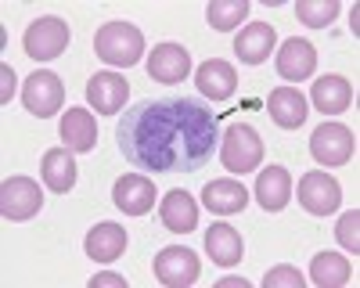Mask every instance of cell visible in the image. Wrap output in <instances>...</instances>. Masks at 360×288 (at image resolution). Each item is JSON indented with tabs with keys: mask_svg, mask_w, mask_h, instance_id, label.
<instances>
[{
	"mask_svg": "<svg viewBox=\"0 0 360 288\" xmlns=\"http://www.w3.org/2000/svg\"><path fill=\"white\" fill-rule=\"evenodd\" d=\"M115 144L137 173H198L220 144V119L202 98L162 94L137 101L115 126Z\"/></svg>",
	"mask_w": 360,
	"mask_h": 288,
	"instance_id": "cell-1",
	"label": "cell"
},
{
	"mask_svg": "<svg viewBox=\"0 0 360 288\" xmlns=\"http://www.w3.org/2000/svg\"><path fill=\"white\" fill-rule=\"evenodd\" d=\"M94 51L105 65H137L144 58V37L134 22H105L94 37Z\"/></svg>",
	"mask_w": 360,
	"mask_h": 288,
	"instance_id": "cell-2",
	"label": "cell"
},
{
	"mask_svg": "<svg viewBox=\"0 0 360 288\" xmlns=\"http://www.w3.org/2000/svg\"><path fill=\"white\" fill-rule=\"evenodd\" d=\"M220 162L227 173H252L263 162V137L249 123H231L220 130Z\"/></svg>",
	"mask_w": 360,
	"mask_h": 288,
	"instance_id": "cell-3",
	"label": "cell"
},
{
	"mask_svg": "<svg viewBox=\"0 0 360 288\" xmlns=\"http://www.w3.org/2000/svg\"><path fill=\"white\" fill-rule=\"evenodd\" d=\"M69 37H72V29H69L65 18L44 15V18H37L33 25L25 29L22 44H25L29 58H37V62H54V58L69 47Z\"/></svg>",
	"mask_w": 360,
	"mask_h": 288,
	"instance_id": "cell-4",
	"label": "cell"
},
{
	"mask_svg": "<svg viewBox=\"0 0 360 288\" xmlns=\"http://www.w3.org/2000/svg\"><path fill=\"white\" fill-rule=\"evenodd\" d=\"M44 209V191L33 177H8L4 188H0V213H4V220H29L37 216Z\"/></svg>",
	"mask_w": 360,
	"mask_h": 288,
	"instance_id": "cell-5",
	"label": "cell"
},
{
	"mask_svg": "<svg viewBox=\"0 0 360 288\" xmlns=\"http://www.w3.org/2000/svg\"><path fill=\"white\" fill-rule=\"evenodd\" d=\"M310 152H314V159L321 166H346L353 159V152H356V137L342 123H324L310 137Z\"/></svg>",
	"mask_w": 360,
	"mask_h": 288,
	"instance_id": "cell-6",
	"label": "cell"
},
{
	"mask_svg": "<svg viewBox=\"0 0 360 288\" xmlns=\"http://www.w3.org/2000/svg\"><path fill=\"white\" fill-rule=\"evenodd\" d=\"M65 101V83L62 76H54L51 69H40L25 79L22 86V105L37 115V119H44V115H54L58 108H62Z\"/></svg>",
	"mask_w": 360,
	"mask_h": 288,
	"instance_id": "cell-7",
	"label": "cell"
},
{
	"mask_svg": "<svg viewBox=\"0 0 360 288\" xmlns=\"http://www.w3.org/2000/svg\"><path fill=\"white\" fill-rule=\"evenodd\" d=\"M339 202H342V188H339V181L332 177V173L314 169L299 181V206H303L307 213L328 216V213L339 209Z\"/></svg>",
	"mask_w": 360,
	"mask_h": 288,
	"instance_id": "cell-8",
	"label": "cell"
},
{
	"mask_svg": "<svg viewBox=\"0 0 360 288\" xmlns=\"http://www.w3.org/2000/svg\"><path fill=\"white\" fill-rule=\"evenodd\" d=\"M202 274V263H198V256L184 245H166L159 256H155V277L169 288H188L195 284Z\"/></svg>",
	"mask_w": 360,
	"mask_h": 288,
	"instance_id": "cell-9",
	"label": "cell"
},
{
	"mask_svg": "<svg viewBox=\"0 0 360 288\" xmlns=\"http://www.w3.org/2000/svg\"><path fill=\"white\" fill-rule=\"evenodd\" d=\"M155 195H159V191H155L152 177H144V173H127V177H119L115 188H112L115 209H123L127 216H144V213H152Z\"/></svg>",
	"mask_w": 360,
	"mask_h": 288,
	"instance_id": "cell-10",
	"label": "cell"
},
{
	"mask_svg": "<svg viewBox=\"0 0 360 288\" xmlns=\"http://www.w3.org/2000/svg\"><path fill=\"white\" fill-rule=\"evenodd\" d=\"M127 98H130V83L119 76V72H94L86 79V101L94 105V112H101V115H115V112H123V105H127Z\"/></svg>",
	"mask_w": 360,
	"mask_h": 288,
	"instance_id": "cell-11",
	"label": "cell"
},
{
	"mask_svg": "<svg viewBox=\"0 0 360 288\" xmlns=\"http://www.w3.org/2000/svg\"><path fill=\"white\" fill-rule=\"evenodd\" d=\"M278 47V29L270 25V22H249L242 33L234 37V54H238V62H245V65H263L270 54H274Z\"/></svg>",
	"mask_w": 360,
	"mask_h": 288,
	"instance_id": "cell-12",
	"label": "cell"
},
{
	"mask_svg": "<svg viewBox=\"0 0 360 288\" xmlns=\"http://www.w3.org/2000/svg\"><path fill=\"white\" fill-rule=\"evenodd\" d=\"M191 72V54L180 44H155L152 54H148V76L173 86Z\"/></svg>",
	"mask_w": 360,
	"mask_h": 288,
	"instance_id": "cell-13",
	"label": "cell"
},
{
	"mask_svg": "<svg viewBox=\"0 0 360 288\" xmlns=\"http://www.w3.org/2000/svg\"><path fill=\"white\" fill-rule=\"evenodd\" d=\"M314 69H317V47H314L310 40L292 37V40H285V44L278 47V72H281L285 79H292V83L310 79Z\"/></svg>",
	"mask_w": 360,
	"mask_h": 288,
	"instance_id": "cell-14",
	"label": "cell"
},
{
	"mask_svg": "<svg viewBox=\"0 0 360 288\" xmlns=\"http://www.w3.org/2000/svg\"><path fill=\"white\" fill-rule=\"evenodd\" d=\"M195 86L209 101H227L238 91V72L227 62H220V58H209V62H202L198 72H195Z\"/></svg>",
	"mask_w": 360,
	"mask_h": 288,
	"instance_id": "cell-15",
	"label": "cell"
},
{
	"mask_svg": "<svg viewBox=\"0 0 360 288\" xmlns=\"http://www.w3.org/2000/svg\"><path fill=\"white\" fill-rule=\"evenodd\" d=\"M256 198L266 213H281L292 198V173L285 166H266L256 177Z\"/></svg>",
	"mask_w": 360,
	"mask_h": 288,
	"instance_id": "cell-16",
	"label": "cell"
},
{
	"mask_svg": "<svg viewBox=\"0 0 360 288\" xmlns=\"http://www.w3.org/2000/svg\"><path fill=\"white\" fill-rule=\"evenodd\" d=\"M266 112L278 126L299 130L307 123V98L299 94L295 86H278V91H270V98H266Z\"/></svg>",
	"mask_w": 360,
	"mask_h": 288,
	"instance_id": "cell-17",
	"label": "cell"
},
{
	"mask_svg": "<svg viewBox=\"0 0 360 288\" xmlns=\"http://www.w3.org/2000/svg\"><path fill=\"white\" fill-rule=\"evenodd\" d=\"M83 249H86L90 259H98V263H112V259H119L123 249H127V230L119 223H112V220H105V223L86 230Z\"/></svg>",
	"mask_w": 360,
	"mask_h": 288,
	"instance_id": "cell-18",
	"label": "cell"
},
{
	"mask_svg": "<svg viewBox=\"0 0 360 288\" xmlns=\"http://www.w3.org/2000/svg\"><path fill=\"white\" fill-rule=\"evenodd\" d=\"M202 202L209 213H220V216H231V213H242L249 206V191L242 181H209L202 188Z\"/></svg>",
	"mask_w": 360,
	"mask_h": 288,
	"instance_id": "cell-19",
	"label": "cell"
},
{
	"mask_svg": "<svg viewBox=\"0 0 360 288\" xmlns=\"http://www.w3.org/2000/svg\"><path fill=\"white\" fill-rule=\"evenodd\" d=\"M159 216H162V223H166L169 230H176V235H188V230L198 227V202H195L188 191L173 188V191H166V198H162Z\"/></svg>",
	"mask_w": 360,
	"mask_h": 288,
	"instance_id": "cell-20",
	"label": "cell"
},
{
	"mask_svg": "<svg viewBox=\"0 0 360 288\" xmlns=\"http://www.w3.org/2000/svg\"><path fill=\"white\" fill-rule=\"evenodd\" d=\"M58 133H62V144L69 152H90L98 144V123L86 108H69L62 115V130Z\"/></svg>",
	"mask_w": 360,
	"mask_h": 288,
	"instance_id": "cell-21",
	"label": "cell"
},
{
	"mask_svg": "<svg viewBox=\"0 0 360 288\" xmlns=\"http://www.w3.org/2000/svg\"><path fill=\"white\" fill-rule=\"evenodd\" d=\"M76 173H79V169H76V159H72V152H69V148H51V152L44 155V162H40L44 188H51L54 195L72 191Z\"/></svg>",
	"mask_w": 360,
	"mask_h": 288,
	"instance_id": "cell-22",
	"label": "cell"
},
{
	"mask_svg": "<svg viewBox=\"0 0 360 288\" xmlns=\"http://www.w3.org/2000/svg\"><path fill=\"white\" fill-rule=\"evenodd\" d=\"M205 252L217 267H234L242 259L245 245H242V235L231 227V223H213L205 230Z\"/></svg>",
	"mask_w": 360,
	"mask_h": 288,
	"instance_id": "cell-23",
	"label": "cell"
},
{
	"mask_svg": "<svg viewBox=\"0 0 360 288\" xmlns=\"http://www.w3.org/2000/svg\"><path fill=\"white\" fill-rule=\"evenodd\" d=\"M310 98L314 105L324 112V115H339L353 105V86L346 76H321L314 86H310Z\"/></svg>",
	"mask_w": 360,
	"mask_h": 288,
	"instance_id": "cell-24",
	"label": "cell"
},
{
	"mask_svg": "<svg viewBox=\"0 0 360 288\" xmlns=\"http://www.w3.org/2000/svg\"><path fill=\"white\" fill-rule=\"evenodd\" d=\"M349 274H353L349 259L339 256V252H317L314 263H310V277H314V284H321V288H339V284L349 281Z\"/></svg>",
	"mask_w": 360,
	"mask_h": 288,
	"instance_id": "cell-25",
	"label": "cell"
},
{
	"mask_svg": "<svg viewBox=\"0 0 360 288\" xmlns=\"http://www.w3.org/2000/svg\"><path fill=\"white\" fill-rule=\"evenodd\" d=\"M205 18L213 29H238L249 18V0H213L205 8Z\"/></svg>",
	"mask_w": 360,
	"mask_h": 288,
	"instance_id": "cell-26",
	"label": "cell"
},
{
	"mask_svg": "<svg viewBox=\"0 0 360 288\" xmlns=\"http://www.w3.org/2000/svg\"><path fill=\"white\" fill-rule=\"evenodd\" d=\"M295 18L307 29H324V25H332L339 18V0H299Z\"/></svg>",
	"mask_w": 360,
	"mask_h": 288,
	"instance_id": "cell-27",
	"label": "cell"
},
{
	"mask_svg": "<svg viewBox=\"0 0 360 288\" xmlns=\"http://www.w3.org/2000/svg\"><path fill=\"white\" fill-rule=\"evenodd\" d=\"M360 213L353 209V213H342V220H339V227H335V238H339V245L342 249H349L353 256L360 252Z\"/></svg>",
	"mask_w": 360,
	"mask_h": 288,
	"instance_id": "cell-28",
	"label": "cell"
},
{
	"mask_svg": "<svg viewBox=\"0 0 360 288\" xmlns=\"http://www.w3.org/2000/svg\"><path fill=\"white\" fill-rule=\"evenodd\" d=\"M263 288H303V274L295 267H274V270H266Z\"/></svg>",
	"mask_w": 360,
	"mask_h": 288,
	"instance_id": "cell-29",
	"label": "cell"
},
{
	"mask_svg": "<svg viewBox=\"0 0 360 288\" xmlns=\"http://www.w3.org/2000/svg\"><path fill=\"white\" fill-rule=\"evenodd\" d=\"M90 288H127V277L105 270V274H94V277H90Z\"/></svg>",
	"mask_w": 360,
	"mask_h": 288,
	"instance_id": "cell-30",
	"label": "cell"
},
{
	"mask_svg": "<svg viewBox=\"0 0 360 288\" xmlns=\"http://www.w3.org/2000/svg\"><path fill=\"white\" fill-rule=\"evenodd\" d=\"M0 79H4V91H0V101H11L15 98V69L11 65H4V69H0Z\"/></svg>",
	"mask_w": 360,
	"mask_h": 288,
	"instance_id": "cell-31",
	"label": "cell"
},
{
	"mask_svg": "<svg viewBox=\"0 0 360 288\" xmlns=\"http://www.w3.org/2000/svg\"><path fill=\"white\" fill-rule=\"evenodd\" d=\"M220 288H249V281H245V277H224Z\"/></svg>",
	"mask_w": 360,
	"mask_h": 288,
	"instance_id": "cell-32",
	"label": "cell"
}]
</instances>
